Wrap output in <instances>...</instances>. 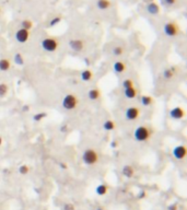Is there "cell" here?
I'll use <instances>...</instances> for the list:
<instances>
[{"mask_svg":"<svg viewBox=\"0 0 187 210\" xmlns=\"http://www.w3.org/2000/svg\"><path fill=\"white\" fill-rule=\"evenodd\" d=\"M153 134H154V130L151 127L145 126V125H140L135 129L134 139L138 142H147L150 140Z\"/></svg>","mask_w":187,"mask_h":210,"instance_id":"1","label":"cell"},{"mask_svg":"<svg viewBox=\"0 0 187 210\" xmlns=\"http://www.w3.org/2000/svg\"><path fill=\"white\" fill-rule=\"evenodd\" d=\"M81 160L82 163L87 166H94L100 161V154L95 149L93 148H87L86 150L82 152L81 155Z\"/></svg>","mask_w":187,"mask_h":210,"instance_id":"2","label":"cell"},{"mask_svg":"<svg viewBox=\"0 0 187 210\" xmlns=\"http://www.w3.org/2000/svg\"><path fill=\"white\" fill-rule=\"evenodd\" d=\"M59 39L54 36H47L41 41V46L47 53H55L59 48Z\"/></svg>","mask_w":187,"mask_h":210,"instance_id":"3","label":"cell"},{"mask_svg":"<svg viewBox=\"0 0 187 210\" xmlns=\"http://www.w3.org/2000/svg\"><path fill=\"white\" fill-rule=\"evenodd\" d=\"M62 109L66 111H73L78 107L79 105V99L76 93H68L64 96L61 102Z\"/></svg>","mask_w":187,"mask_h":210,"instance_id":"4","label":"cell"},{"mask_svg":"<svg viewBox=\"0 0 187 210\" xmlns=\"http://www.w3.org/2000/svg\"><path fill=\"white\" fill-rule=\"evenodd\" d=\"M163 33L169 37H175L180 34V26L175 21H167L163 25Z\"/></svg>","mask_w":187,"mask_h":210,"instance_id":"5","label":"cell"},{"mask_svg":"<svg viewBox=\"0 0 187 210\" xmlns=\"http://www.w3.org/2000/svg\"><path fill=\"white\" fill-rule=\"evenodd\" d=\"M140 114H141V111L139 107L129 106L126 109V111H125V118H126L128 122H134V120L138 119Z\"/></svg>","mask_w":187,"mask_h":210,"instance_id":"6","label":"cell"},{"mask_svg":"<svg viewBox=\"0 0 187 210\" xmlns=\"http://www.w3.org/2000/svg\"><path fill=\"white\" fill-rule=\"evenodd\" d=\"M31 36V31L24 30V29L20 28L14 34V37H16V41L20 44H25L26 42L30 39Z\"/></svg>","mask_w":187,"mask_h":210,"instance_id":"7","label":"cell"},{"mask_svg":"<svg viewBox=\"0 0 187 210\" xmlns=\"http://www.w3.org/2000/svg\"><path fill=\"white\" fill-rule=\"evenodd\" d=\"M69 47L73 51H82L86 47V41L82 38H72L69 41Z\"/></svg>","mask_w":187,"mask_h":210,"instance_id":"8","label":"cell"},{"mask_svg":"<svg viewBox=\"0 0 187 210\" xmlns=\"http://www.w3.org/2000/svg\"><path fill=\"white\" fill-rule=\"evenodd\" d=\"M172 154L173 157L175 158L176 160H183L186 158L187 155V149L186 145H178L176 147L173 148V151H172Z\"/></svg>","mask_w":187,"mask_h":210,"instance_id":"9","label":"cell"},{"mask_svg":"<svg viewBox=\"0 0 187 210\" xmlns=\"http://www.w3.org/2000/svg\"><path fill=\"white\" fill-rule=\"evenodd\" d=\"M169 116L172 118V119L180 120L185 117V109L180 106H175V107H173V109H170Z\"/></svg>","mask_w":187,"mask_h":210,"instance_id":"10","label":"cell"},{"mask_svg":"<svg viewBox=\"0 0 187 210\" xmlns=\"http://www.w3.org/2000/svg\"><path fill=\"white\" fill-rule=\"evenodd\" d=\"M145 10H147V12H148L149 14H151V16H158V14L160 13V11H161L159 3H157L155 1H151V2L147 3Z\"/></svg>","mask_w":187,"mask_h":210,"instance_id":"11","label":"cell"},{"mask_svg":"<svg viewBox=\"0 0 187 210\" xmlns=\"http://www.w3.org/2000/svg\"><path fill=\"white\" fill-rule=\"evenodd\" d=\"M135 173H136V171H135V168L131 165V164H125V165L122 166V174L125 176V177H127V178L134 177Z\"/></svg>","mask_w":187,"mask_h":210,"instance_id":"12","label":"cell"},{"mask_svg":"<svg viewBox=\"0 0 187 210\" xmlns=\"http://www.w3.org/2000/svg\"><path fill=\"white\" fill-rule=\"evenodd\" d=\"M101 96H102V92L100 89L93 88V89H91V90H89L88 97L91 100V101H97Z\"/></svg>","mask_w":187,"mask_h":210,"instance_id":"13","label":"cell"},{"mask_svg":"<svg viewBox=\"0 0 187 210\" xmlns=\"http://www.w3.org/2000/svg\"><path fill=\"white\" fill-rule=\"evenodd\" d=\"M176 74V69L174 67L171 68H166V69L163 70V74H162V77H163L164 80H171L175 77Z\"/></svg>","mask_w":187,"mask_h":210,"instance_id":"14","label":"cell"},{"mask_svg":"<svg viewBox=\"0 0 187 210\" xmlns=\"http://www.w3.org/2000/svg\"><path fill=\"white\" fill-rule=\"evenodd\" d=\"M96 7H97V9L102 10V11L109 10V8L112 7V1L111 0H97Z\"/></svg>","mask_w":187,"mask_h":210,"instance_id":"15","label":"cell"},{"mask_svg":"<svg viewBox=\"0 0 187 210\" xmlns=\"http://www.w3.org/2000/svg\"><path fill=\"white\" fill-rule=\"evenodd\" d=\"M124 95L125 97H127L129 100H132L135 97H137L138 95V90H137L135 87H131V88H128V89H124Z\"/></svg>","mask_w":187,"mask_h":210,"instance_id":"16","label":"cell"},{"mask_svg":"<svg viewBox=\"0 0 187 210\" xmlns=\"http://www.w3.org/2000/svg\"><path fill=\"white\" fill-rule=\"evenodd\" d=\"M113 69H114V71H115L116 74H122L125 70L127 69V66H126V64H125L124 61H122V60H118V61H116L115 64H114Z\"/></svg>","mask_w":187,"mask_h":210,"instance_id":"17","label":"cell"},{"mask_svg":"<svg viewBox=\"0 0 187 210\" xmlns=\"http://www.w3.org/2000/svg\"><path fill=\"white\" fill-rule=\"evenodd\" d=\"M140 103L142 104L143 106H150L154 103V99L151 95L148 94H142L140 97Z\"/></svg>","mask_w":187,"mask_h":210,"instance_id":"18","label":"cell"},{"mask_svg":"<svg viewBox=\"0 0 187 210\" xmlns=\"http://www.w3.org/2000/svg\"><path fill=\"white\" fill-rule=\"evenodd\" d=\"M80 78L83 82H90V81L93 79V72L91 71L90 69H84V70H82V72H81Z\"/></svg>","mask_w":187,"mask_h":210,"instance_id":"19","label":"cell"},{"mask_svg":"<svg viewBox=\"0 0 187 210\" xmlns=\"http://www.w3.org/2000/svg\"><path fill=\"white\" fill-rule=\"evenodd\" d=\"M11 68V61L8 58H0V71H8Z\"/></svg>","mask_w":187,"mask_h":210,"instance_id":"20","label":"cell"},{"mask_svg":"<svg viewBox=\"0 0 187 210\" xmlns=\"http://www.w3.org/2000/svg\"><path fill=\"white\" fill-rule=\"evenodd\" d=\"M116 128V124L113 119H106L103 123V129L106 132H113Z\"/></svg>","mask_w":187,"mask_h":210,"instance_id":"21","label":"cell"},{"mask_svg":"<svg viewBox=\"0 0 187 210\" xmlns=\"http://www.w3.org/2000/svg\"><path fill=\"white\" fill-rule=\"evenodd\" d=\"M107 192H109V186L106 184H100L95 188V193L99 196H104V195L107 194Z\"/></svg>","mask_w":187,"mask_h":210,"instance_id":"22","label":"cell"},{"mask_svg":"<svg viewBox=\"0 0 187 210\" xmlns=\"http://www.w3.org/2000/svg\"><path fill=\"white\" fill-rule=\"evenodd\" d=\"M20 25L21 28L24 29V30L31 31L33 29V26H34V23H33V21H31L30 19H24V20L21 21Z\"/></svg>","mask_w":187,"mask_h":210,"instance_id":"23","label":"cell"},{"mask_svg":"<svg viewBox=\"0 0 187 210\" xmlns=\"http://www.w3.org/2000/svg\"><path fill=\"white\" fill-rule=\"evenodd\" d=\"M13 61L16 66H23L24 65V57L21 53H16L13 56Z\"/></svg>","mask_w":187,"mask_h":210,"instance_id":"24","label":"cell"},{"mask_svg":"<svg viewBox=\"0 0 187 210\" xmlns=\"http://www.w3.org/2000/svg\"><path fill=\"white\" fill-rule=\"evenodd\" d=\"M46 117H47V113H45V112H39V113H36L33 115V120L38 123V122H42L43 119H45Z\"/></svg>","mask_w":187,"mask_h":210,"instance_id":"25","label":"cell"},{"mask_svg":"<svg viewBox=\"0 0 187 210\" xmlns=\"http://www.w3.org/2000/svg\"><path fill=\"white\" fill-rule=\"evenodd\" d=\"M9 92V86L7 83H0V97H5Z\"/></svg>","mask_w":187,"mask_h":210,"instance_id":"26","label":"cell"},{"mask_svg":"<svg viewBox=\"0 0 187 210\" xmlns=\"http://www.w3.org/2000/svg\"><path fill=\"white\" fill-rule=\"evenodd\" d=\"M61 20H62V16H54V18L51 19V21H49V28H54V26H56L57 24H59L60 22H61Z\"/></svg>","mask_w":187,"mask_h":210,"instance_id":"27","label":"cell"},{"mask_svg":"<svg viewBox=\"0 0 187 210\" xmlns=\"http://www.w3.org/2000/svg\"><path fill=\"white\" fill-rule=\"evenodd\" d=\"M19 173L21 175H26V174L30 173V166L28 164H22V165L19 166Z\"/></svg>","mask_w":187,"mask_h":210,"instance_id":"28","label":"cell"},{"mask_svg":"<svg viewBox=\"0 0 187 210\" xmlns=\"http://www.w3.org/2000/svg\"><path fill=\"white\" fill-rule=\"evenodd\" d=\"M122 86L124 89H128V88H131V87H135V83L131 79H125V80L122 81Z\"/></svg>","mask_w":187,"mask_h":210,"instance_id":"29","label":"cell"},{"mask_svg":"<svg viewBox=\"0 0 187 210\" xmlns=\"http://www.w3.org/2000/svg\"><path fill=\"white\" fill-rule=\"evenodd\" d=\"M112 51H113L114 55L117 56V57H118V56H122V54H124V47H122V46H115Z\"/></svg>","mask_w":187,"mask_h":210,"instance_id":"30","label":"cell"},{"mask_svg":"<svg viewBox=\"0 0 187 210\" xmlns=\"http://www.w3.org/2000/svg\"><path fill=\"white\" fill-rule=\"evenodd\" d=\"M177 2V0H161V3L165 7H172Z\"/></svg>","mask_w":187,"mask_h":210,"instance_id":"31","label":"cell"},{"mask_svg":"<svg viewBox=\"0 0 187 210\" xmlns=\"http://www.w3.org/2000/svg\"><path fill=\"white\" fill-rule=\"evenodd\" d=\"M64 210H76V207H74L73 203H67L64 205Z\"/></svg>","mask_w":187,"mask_h":210,"instance_id":"32","label":"cell"},{"mask_svg":"<svg viewBox=\"0 0 187 210\" xmlns=\"http://www.w3.org/2000/svg\"><path fill=\"white\" fill-rule=\"evenodd\" d=\"M30 109H31V106L28 105V104H25V105L22 106V112H23V113H28V112H30Z\"/></svg>","mask_w":187,"mask_h":210,"instance_id":"33","label":"cell"},{"mask_svg":"<svg viewBox=\"0 0 187 210\" xmlns=\"http://www.w3.org/2000/svg\"><path fill=\"white\" fill-rule=\"evenodd\" d=\"M145 196H147V193H145V190H140L138 194V199H143Z\"/></svg>","mask_w":187,"mask_h":210,"instance_id":"34","label":"cell"},{"mask_svg":"<svg viewBox=\"0 0 187 210\" xmlns=\"http://www.w3.org/2000/svg\"><path fill=\"white\" fill-rule=\"evenodd\" d=\"M118 145H119V143H118V141H117V140H112V141H111V147H112V148H113V149L117 148Z\"/></svg>","mask_w":187,"mask_h":210,"instance_id":"35","label":"cell"},{"mask_svg":"<svg viewBox=\"0 0 187 210\" xmlns=\"http://www.w3.org/2000/svg\"><path fill=\"white\" fill-rule=\"evenodd\" d=\"M59 166H60V168H61L62 170H67V168H68L67 163H65V162H60V163H59Z\"/></svg>","mask_w":187,"mask_h":210,"instance_id":"36","label":"cell"},{"mask_svg":"<svg viewBox=\"0 0 187 210\" xmlns=\"http://www.w3.org/2000/svg\"><path fill=\"white\" fill-rule=\"evenodd\" d=\"M169 210H177V205L173 203V205L169 206Z\"/></svg>","mask_w":187,"mask_h":210,"instance_id":"37","label":"cell"},{"mask_svg":"<svg viewBox=\"0 0 187 210\" xmlns=\"http://www.w3.org/2000/svg\"><path fill=\"white\" fill-rule=\"evenodd\" d=\"M67 126H65V125H64V126H61V127H60V130H61V132H67Z\"/></svg>","mask_w":187,"mask_h":210,"instance_id":"38","label":"cell"},{"mask_svg":"<svg viewBox=\"0 0 187 210\" xmlns=\"http://www.w3.org/2000/svg\"><path fill=\"white\" fill-rule=\"evenodd\" d=\"M96 210H105V209H104L103 207H99V208H96Z\"/></svg>","mask_w":187,"mask_h":210,"instance_id":"39","label":"cell"},{"mask_svg":"<svg viewBox=\"0 0 187 210\" xmlns=\"http://www.w3.org/2000/svg\"><path fill=\"white\" fill-rule=\"evenodd\" d=\"M2 145V137H0V145Z\"/></svg>","mask_w":187,"mask_h":210,"instance_id":"40","label":"cell"},{"mask_svg":"<svg viewBox=\"0 0 187 210\" xmlns=\"http://www.w3.org/2000/svg\"><path fill=\"white\" fill-rule=\"evenodd\" d=\"M0 13H1V8H0Z\"/></svg>","mask_w":187,"mask_h":210,"instance_id":"41","label":"cell"}]
</instances>
